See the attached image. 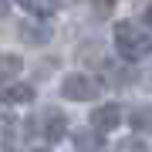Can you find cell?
<instances>
[{
	"mask_svg": "<svg viewBox=\"0 0 152 152\" xmlns=\"http://www.w3.org/2000/svg\"><path fill=\"white\" fill-rule=\"evenodd\" d=\"M27 132H34V122H17V118H7L4 122V135H0V145L4 152H17L27 139Z\"/></svg>",
	"mask_w": 152,
	"mask_h": 152,
	"instance_id": "obj_3",
	"label": "cell"
},
{
	"mask_svg": "<svg viewBox=\"0 0 152 152\" xmlns=\"http://www.w3.org/2000/svg\"><path fill=\"white\" fill-rule=\"evenodd\" d=\"M20 68H24V61L17 54H0V85L14 81V78L20 75Z\"/></svg>",
	"mask_w": 152,
	"mask_h": 152,
	"instance_id": "obj_10",
	"label": "cell"
},
{
	"mask_svg": "<svg viewBox=\"0 0 152 152\" xmlns=\"http://www.w3.org/2000/svg\"><path fill=\"white\" fill-rule=\"evenodd\" d=\"M115 152H152V149H149L139 135H129V139H122L118 145H115Z\"/></svg>",
	"mask_w": 152,
	"mask_h": 152,
	"instance_id": "obj_12",
	"label": "cell"
},
{
	"mask_svg": "<svg viewBox=\"0 0 152 152\" xmlns=\"http://www.w3.org/2000/svg\"><path fill=\"white\" fill-rule=\"evenodd\" d=\"M68 132V122L58 108H48L44 112V139L48 142H61V135Z\"/></svg>",
	"mask_w": 152,
	"mask_h": 152,
	"instance_id": "obj_7",
	"label": "cell"
},
{
	"mask_svg": "<svg viewBox=\"0 0 152 152\" xmlns=\"http://www.w3.org/2000/svg\"><path fill=\"white\" fill-rule=\"evenodd\" d=\"M129 125L142 135H152V105H139V108H132L129 115Z\"/></svg>",
	"mask_w": 152,
	"mask_h": 152,
	"instance_id": "obj_9",
	"label": "cell"
},
{
	"mask_svg": "<svg viewBox=\"0 0 152 152\" xmlns=\"http://www.w3.org/2000/svg\"><path fill=\"white\" fill-rule=\"evenodd\" d=\"M118 125H122V108L115 102L112 105H98V108L91 112V129L102 132V135H105V132H115Z\"/></svg>",
	"mask_w": 152,
	"mask_h": 152,
	"instance_id": "obj_4",
	"label": "cell"
},
{
	"mask_svg": "<svg viewBox=\"0 0 152 152\" xmlns=\"http://www.w3.org/2000/svg\"><path fill=\"white\" fill-rule=\"evenodd\" d=\"M34 95H37V88L34 85H0V102L4 105H24V102H34Z\"/></svg>",
	"mask_w": 152,
	"mask_h": 152,
	"instance_id": "obj_5",
	"label": "cell"
},
{
	"mask_svg": "<svg viewBox=\"0 0 152 152\" xmlns=\"http://www.w3.org/2000/svg\"><path fill=\"white\" fill-rule=\"evenodd\" d=\"M145 24H149V27H152V4L145 7Z\"/></svg>",
	"mask_w": 152,
	"mask_h": 152,
	"instance_id": "obj_14",
	"label": "cell"
},
{
	"mask_svg": "<svg viewBox=\"0 0 152 152\" xmlns=\"http://www.w3.org/2000/svg\"><path fill=\"white\" fill-rule=\"evenodd\" d=\"M7 4H10V0H0V17H4L7 10H10V7H7Z\"/></svg>",
	"mask_w": 152,
	"mask_h": 152,
	"instance_id": "obj_15",
	"label": "cell"
},
{
	"mask_svg": "<svg viewBox=\"0 0 152 152\" xmlns=\"http://www.w3.org/2000/svg\"><path fill=\"white\" fill-rule=\"evenodd\" d=\"M34 152H51V149H34Z\"/></svg>",
	"mask_w": 152,
	"mask_h": 152,
	"instance_id": "obj_17",
	"label": "cell"
},
{
	"mask_svg": "<svg viewBox=\"0 0 152 152\" xmlns=\"http://www.w3.org/2000/svg\"><path fill=\"white\" fill-rule=\"evenodd\" d=\"M112 34H115V51H118L125 61H142V58L152 54V34L135 27L132 20H118Z\"/></svg>",
	"mask_w": 152,
	"mask_h": 152,
	"instance_id": "obj_1",
	"label": "cell"
},
{
	"mask_svg": "<svg viewBox=\"0 0 152 152\" xmlns=\"http://www.w3.org/2000/svg\"><path fill=\"white\" fill-rule=\"evenodd\" d=\"M20 41L31 44V48H41V44L51 41V27L48 24H37V20H24L20 24Z\"/></svg>",
	"mask_w": 152,
	"mask_h": 152,
	"instance_id": "obj_6",
	"label": "cell"
},
{
	"mask_svg": "<svg viewBox=\"0 0 152 152\" xmlns=\"http://www.w3.org/2000/svg\"><path fill=\"white\" fill-rule=\"evenodd\" d=\"M98 91H102V81L91 75H68L61 81V95L68 102H95Z\"/></svg>",
	"mask_w": 152,
	"mask_h": 152,
	"instance_id": "obj_2",
	"label": "cell"
},
{
	"mask_svg": "<svg viewBox=\"0 0 152 152\" xmlns=\"http://www.w3.org/2000/svg\"><path fill=\"white\" fill-rule=\"evenodd\" d=\"M54 7H68V4H75V0H51Z\"/></svg>",
	"mask_w": 152,
	"mask_h": 152,
	"instance_id": "obj_16",
	"label": "cell"
},
{
	"mask_svg": "<svg viewBox=\"0 0 152 152\" xmlns=\"http://www.w3.org/2000/svg\"><path fill=\"white\" fill-rule=\"evenodd\" d=\"M14 4H17V7H24V10L34 14V17H51V14L58 10L51 0H14Z\"/></svg>",
	"mask_w": 152,
	"mask_h": 152,
	"instance_id": "obj_11",
	"label": "cell"
},
{
	"mask_svg": "<svg viewBox=\"0 0 152 152\" xmlns=\"http://www.w3.org/2000/svg\"><path fill=\"white\" fill-rule=\"evenodd\" d=\"M91 10H95L98 20H108L112 10H115V0H91Z\"/></svg>",
	"mask_w": 152,
	"mask_h": 152,
	"instance_id": "obj_13",
	"label": "cell"
},
{
	"mask_svg": "<svg viewBox=\"0 0 152 152\" xmlns=\"http://www.w3.org/2000/svg\"><path fill=\"white\" fill-rule=\"evenodd\" d=\"M105 142H102V132H88V129H78L75 132V152H102Z\"/></svg>",
	"mask_w": 152,
	"mask_h": 152,
	"instance_id": "obj_8",
	"label": "cell"
}]
</instances>
